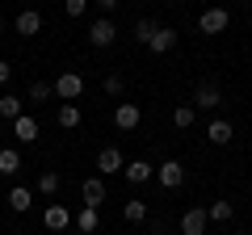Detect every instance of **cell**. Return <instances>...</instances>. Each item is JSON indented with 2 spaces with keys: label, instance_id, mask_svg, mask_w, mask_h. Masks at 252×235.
<instances>
[{
  "label": "cell",
  "instance_id": "6da1fadb",
  "mask_svg": "<svg viewBox=\"0 0 252 235\" xmlns=\"http://www.w3.org/2000/svg\"><path fill=\"white\" fill-rule=\"evenodd\" d=\"M51 88H55V97H59V101H76V97L84 92V76H80V72H63Z\"/></svg>",
  "mask_w": 252,
  "mask_h": 235
},
{
  "label": "cell",
  "instance_id": "7a4b0ae2",
  "mask_svg": "<svg viewBox=\"0 0 252 235\" xmlns=\"http://www.w3.org/2000/svg\"><path fill=\"white\" fill-rule=\"evenodd\" d=\"M227 21H231V13H227L223 4H215V9H206V13L198 17V29H202V34H223Z\"/></svg>",
  "mask_w": 252,
  "mask_h": 235
},
{
  "label": "cell",
  "instance_id": "30bf717a",
  "mask_svg": "<svg viewBox=\"0 0 252 235\" xmlns=\"http://www.w3.org/2000/svg\"><path fill=\"white\" fill-rule=\"evenodd\" d=\"M80 198H84V206H101L105 202V176H89L80 185Z\"/></svg>",
  "mask_w": 252,
  "mask_h": 235
},
{
  "label": "cell",
  "instance_id": "f1b7e54d",
  "mask_svg": "<svg viewBox=\"0 0 252 235\" xmlns=\"http://www.w3.org/2000/svg\"><path fill=\"white\" fill-rule=\"evenodd\" d=\"M93 4H97V9H105V13H114L118 4H122V0H93Z\"/></svg>",
  "mask_w": 252,
  "mask_h": 235
},
{
  "label": "cell",
  "instance_id": "ba28073f",
  "mask_svg": "<svg viewBox=\"0 0 252 235\" xmlns=\"http://www.w3.org/2000/svg\"><path fill=\"white\" fill-rule=\"evenodd\" d=\"M206 206H193V210H185L181 214V235H206Z\"/></svg>",
  "mask_w": 252,
  "mask_h": 235
},
{
  "label": "cell",
  "instance_id": "1f68e13d",
  "mask_svg": "<svg viewBox=\"0 0 252 235\" xmlns=\"http://www.w3.org/2000/svg\"><path fill=\"white\" fill-rule=\"evenodd\" d=\"M9 235H26V231H9Z\"/></svg>",
  "mask_w": 252,
  "mask_h": 235
},
{
  "label": "cell",
  "instance_id": "52a82bcc",
  "mask_svg": "<svg viewBox=\"0 0 252 235\" xmlns=\"http://www.w3.org/2000/svg\"><path fill=\"white\" fill-rule=\"evenodd\" d=\"M42 223H46V231H67V227H72V210L59 206V202H51V206L42 210Z\"/></svg>",
  "mask_w": 252,
  "mask_h": 235
},
{
  "label": "cell",
  "instance_id": "3957f363",
  "mask_svg": "<svg viewBox=\"0 0 252 235\" xmlns=\"http://www.w3.org/2000/svg\"><path fill=\"white\" fill-rule=\"evenodd\" d=\"M219 105H223V88H219L215 80H206V84L193 88V109H219Z\"/></svg>",
  "mask_w": 252,
  "mask_h": 235
},
{
  "label": "cell",
  "instance_id": "5bb4252c",
  "mask_svg": "<svg viewBox=\"0 0 252 235\" xmlns=\"http://www.w3.org/2000/svg\"><path fill=\"white\" fill-rule=\"evenodd\" d=\"M13 139H17V143H34V139H38V118L21 114L17 122H13Z\"/></svg>",
  "mask_w": 252,
  "mask_h": 235
},
{
  "label": "cell",
  "instance_id": "4316f807",
  "mask_svg": "<svg viewBox=\"0 0 252 235\" xmlns=\"http://www.w3.org/2000/svg\"><path fill=\"white\" fill-rule=\"evenodd\" d=\"M105 92H109V97H122V92H126V80H122L118 72H109V76H105Z\"/></svg>",
  "mask_w": 252,
  "mask_h": 235
},
{
  "label": "cell",
  "instance_id": "9c48e42d",
  "mask_svg": "<svg viewBox=\"0 0 252 235\" xmlns=\"http://www.w3.org/2000/svg\"><path fill=\"white\" fill-rule=\"evenodd\" d=\"M122 168H126V160H122L118 147H101L97 151V172L101 176H114V172H122Z\"/></svg>",
  "mask_w": 252,
  "mask_h": 235
},
{
  "label": "cell",
  "instance_id": "44dd1931",
  "mask_svg": "<svg viewBox=\"0 0 252 235\" xmlns=\"http://www.w3.org/2000/svg\"><path fill=\"white\" fill-rule=\"evenodd\" d=\"M231 214H235L231 202H210V206H206V218H210V223H227Z\"/></svg>",
  "mask_w": 252,
  "mask_h": 235
},
{
  "label": "cell",
  "instance_id": "ffe728a7",
  "mask_svg": "<svg viewBox=\"0 0 252 235\" xmlns=\"http://www.w3.org/2000/svg\"><path fill=\"white\" fill-rule=\"evenodd\" d=\"M59 126L63 130H76V126H80V105H76V101H63V105H59Z\"/></svg>",
  "mask_w": 252,
  "mask_h": 235
},
{
  "label": "cell",
  "instance_id": "484cf974",
  "mask_svg": "<svg viewBox=\"0 0 252 235\" xmlns=\"http://www.w3.org/2000/svg\"><path fill=\"white\" fill-rule=\"evenodd\" d=\"M51 97H55V88H51L46 80H34V84H30V101H51Z\"/></svg>",
  "mask_w": 252,
  "mask_h": 235
},
{
  "label": "cell",
  "instance_id": "d6a6232c",
  "mask_svg": "<svg viewBox=\"0 0 252 235\" xmlns=\"http://www.w3.org/2000/svg\"><path fill=\"white\" fill-rule=\"evenodd\" d=\"M0 34H4V21H0Z\"/></svg>",
  "mask_w": 252,
  "mask_h": 235
},
{
  "label": "cell",
  "instance_id": "4fadbf2b",
  "mask_svg": "<svg viewBox=\"0 0 252 235\" xmlns=\"http://www.w3.org/2000/svg\"><path fill=\"white\" fill-rule=\"evenodd\" d=\"M122 172H126V181H130V185H147V181L156 176V168H152L147 160H130Z\"/></svg>",
  "mask_w": 252,
  "mask_h": 235
},
{
  "label": "cell",
  "instance_id": "7402d4cb",
  "mask_svg": "<svg viewBox=\"0 0 252 235\" xmlns=\"http://www.w3.org/2000/svg\"><path fill=\"white\" fill-rule=\"evenodd\" d=\"M156 29H160V26H156V21L152 17H143V21H135V29H130V38H135V42H152V34H156Z\"/></svg>",
  "mask_w": 252,
  "mask_h": 235
},
{
  "label": "cell",
  "instance_id": "cb8c5ba5",
  "mask_svg": "<svg viewBox=\"0 0 252 235\" xmlns=\"http://www.w3.org/2000/svg\"><path fill=\"white\" fill-rule=\"evenodd\" d=\"M38 193H46V198H55V193H59V172H51V168H46L42 176H38Z\"/></svg>",
  "mask_w": 252,
  "mask_h": 235
},
{
  "label": "cell",
  "instance_id": "d6986e66",
  "mask_svg": "<svg viewBox=\"0 0 252 235\" xmlns=\"http://www.w3.org/2000/svg\"><path fill=\"white\" fill-rule=\"evenodd\" d=\"M21 114H26V109H21V97L17 92H4V97H0V118H4V122H17Z\"/></svg>",
  "mask_w": 252,
  "mask_h": 235
},
{
  "label": "cell",
  "instance_id": "277c9868",
  "mask_svg": "<svg viewBox=\"0 0 252 235\" xmlns=\"http://www.w3.org/2000/svg\"><path fill=\"white\" fill-rule=\"evenodd\" d=\"M156 176H160L164 189H181V185H185V164L181 160H164L160 168H156Z\"/></svg>",
  "mask_w": 252,
  "mask_h": 235
},
{
  "label": "cell",
  "instance_id": "d4e9b609",
  "mask_svg": "<svg viewBox=\"0 0 252 235\" xmlns=\"http://www.w3.org/2000/svg\"><path fill=\"white\" fill-rule=\"evenodd\" d=\"M122 214H126V223H143L147 218V202H126Z\"/></svg>",
  "mask_w": 252,
  "mask_h": 235
},
{
  "label": "cell",
  "instance_id": "8fae6325",
  "mask_svg": "<svg viewBox=\"0 0 252 235\" xmlns=\"http://www.w3.org/2000/svg\"><path fill=\"white\" fill-rule=\"evenodd\" d=\"M13 29H17L21 38H34L38 29H42V17H38L34 9H21V13H17V21H13Z\"/></svg>",
  "mask_w": 252,
  "mask_h": 235
},
{
  "label": "cell",
  "instance_id": "7c38bea8",
  "mask_svg": "<svg viewBox=\"0 0 252 235\" xmlns=\"http://www.w3.org/2000/svg\"><path fill=\"white\" fill-rule=\"evenodd\" d=\"M72 227H76L80 235H93V231L101 227V214H97V206H84L80 214H72Z\"/></svg>",
  "mask_w": 252,
  "mask_h": 235
},
{
  "label": "cell",
  "instance_id": "8992f818",
  "mask_svg": "<svg viewBox=\"0 0 252 235\" xmlns=\"http://www.w3.org/2000/svg\"><path fill=\"white\" fill-rule=\"evenodd\" d=\"M114 38H118V26H114L109 17H97V21L89 26V42H93V46H114Z\"/></svg>",
  "mask_w": 252,
  "mask_h": 235
},
{
  "label": "cell",
  "instance_id": "603a6c76",
  "mask_svg": "<svg viewBox=\"0 0 252 235\" xmlns=\"http://www.w3.org/2000/svg\"><path fill=\"white\" fill-rule=\"evenodd\" d=\"M193 114H198V109H193V105H177V109H172V126L189 130V126H193Z\"/></svg>",
  "mask_w": 252,
  "mask_h": 235
},
{
  "label": "cell",
  "instance_id": "f546056e",
  "mask_svg": "<svg viewBox=\"0 0 252 235\" xmlns=\"http://www.w3.org/2000/svg\"><path fill=\"white\" fill-rule=\"evenodd\" d=\"M9 76H13V67H9V59H0V84L9 80Z\"/></svg>",
  "mask_w": 252,
  "mask_h": 235
},
{
  "label": "cell",
  "instance_id": "4dcf8cb0",
  "mask_svg": "<svg viewBox=\"0 0 252 235\" xmlns=\"http://www.w3.org/2000/svg\"><path fill=\"white\" fill-rule=\"evenodd\" d=\"M231 235H248V231H231Z\"/></svg>",
  "mask_w": 252,
  "mask_h": 235
},
{
  "label": "cell",
  "instance_id": "ac0fdd59",
  "mask_svg": "<svg viewBox=\"0 0 252 235\" xmlns=\"http://www.w3.org/2000/svg\"><path fill=\"white\" fill-rule=\"evenodd\" d=\"M21 172V151L17 147H0V176H17Z\"/></svg>",
  "mask_w": 252,
  "mask_h": 235
},
{
  "label": "cell",
  "instance_id": "83f0119b",
  "mask_svg": "<svg viewBox=\"0 0 252 235\" xmlns=\"http://www.w3.org/2000/svg\"><path fill=\"white\" fill-rule=\"evenodd\" d=\"M63 9H67V17H84L89 13V0H63Z\"/></svg>",
  "mask_w": 252,
  "mask_h": 235
},
{
  "label": "cell",
  "instance_id": "e0dca14e",
  "mask_svg": "<svg viewBox=\"0 0 252 235\" xmlns=\"http://www.w3.org/2000/svg\"><path fill=\"white\" fill-rule=\"evenodd\" d=\"M30 206H34V193H30L26 185H13V189H9V210H13V214H26Z\"/></svg>",
  "mask_w": 252,
  "mask_h": 235
},
{
  "label": "cell",
  "instance_id": "5b68a950",
  "mask_svg": "<svg viewBox=\"0 0 252 235\" xmlns=\"http://www.w3.org/2000/svg\"><path fill=\"white\" fill-rule=\"evenodd\" d=\"M139 122H143V109H139L135 101H122V105L114 109V126L118 130H135Z\"/></svg>",
  "mask_w": 252,
  "mask_h": 235
},
{
  "label": "cell",
  "instance_id": "9a60e30c",
  "mask_svg": "<svg viewBox=\"0 0 252 235\" xmlns=\"http://www.w3.org/2000/svg\"><path fill=\"white\" fill-rule=\"evenodd\" d=\"M206 139H210L215 147H227V143L235 139V130H231V122H223V118H215V122L206 126Z\"/></svg>",
  "mask_w": 252,
  "mask_h": 235
},
{
  "label": "cell",
  "instance_id": "2e32d148",
  "mask_svg": "<svg viewBox=\"0 0 252 235\" xmlns=\"http://www.w3.org/2000/svg\"><path fill=\"white\" fill-rule=\"evenodd\" d=\"M172 46H177V29H168V26H160L152 34V42H147V51H156V55H168Z\"/></svg>",
  "mask_w": 252,
  "mask_h": 235
}]
</instances>
